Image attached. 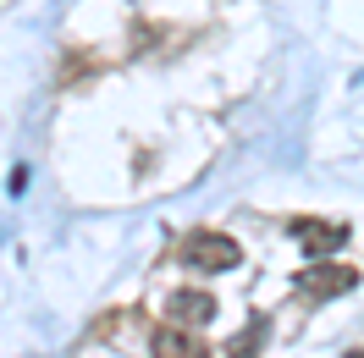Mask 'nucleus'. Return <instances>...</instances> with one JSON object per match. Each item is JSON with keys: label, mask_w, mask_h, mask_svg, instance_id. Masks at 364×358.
<instances>
[{"label": "nucleus", "mask_w": 364, "mask_h": 358, "mask_svg": "<svg viewBox=\"0 0 364 358\" xmlns=\"http://www.w3.org/2000/svg\"><path fill=\"white\" fill-rule=\"evenodd\" d=\"M182 265L205 270V276H215V270H237V265H243V248L232 243L227 232H193V237H182Z\"/></svg>", "instance_id": "nucleus-1"}, {"label": "nucleus", "mask_w": 364, "mask_h": 358, "mask_svg": "<svg viewBox=\"0 0 364 358\" xmlns=\"http://www.w3.org/2000/svg\"><path fill=\"white\" fill-rule=\"evenodd\" d=\"M353 287H359V270H353V265H331V259H315V270L298 276V292L315 298V303L342 298V292H353Z\"/></svg>", "instance_id": "nucleus-2"}, {"label": "nucleus", "mask_w": 364, "mask_h": 358, "mask_svg": "<svg viewBox=\"0 0 364 358\" xmlns=\"http://www.w3.org/2000/svg\"><path fill=\"white\" fill-rule=\"evenodd\" d=\"M293 237L309 248L315 259H326V254H337V248L348 243V226H342V221H331V226H320V221H298V226H293Z\"/></svg>", "instance_id": "nucleus-3"}, {"label": "nucleus", "mask_w": 364, "mask_h": 358, "mask_svg": "<svg viewBox=\"0 0 364 358\" xmlns=\"http://www.w3.org/2000/svg\"><path fill=\"white\" fill-rule=\"evenodd\" d=\"M171 325H182V331H193V325H205V320H215V298L210 292H177L171 303Z\"/></svg>", "instance_id": "nucleus-4"}, {"label": "nucleus", "mask_w": 364, "mask_h": 358, "mask_svg": "<svg viewBox=\"0 0 364 358\" xmlns=\"http://www.w3.org/2000/svg\"><path fill=\"white\" fill-rule=\"evenodd\" d=\"M155 358H210V347H205L193 331L166 325V331H155Z\"/></svg>", "instance_id": "nucleus-5"}, {"label": "nucleus", "mask_w": 364, "mask_h": 358, "mask_svg": "<svg viewBox=\"0 0 364 358\" xmlns=\"http://www.w3.org/2000/svg\"><path fill=\"white\" fill-rule=\"evenodd\" d=\"M259 336H265V320H254L249 331H243L237 342H232V358H254V342H259Z\"/></svg>", "instance_id": "nucleus-6"}, {"label": "nucleus", "mask_w": 364, "mask_h": 358, "mask_svg": "<svg viewBox=\"0 0 364 358\" xmlns=\"http://www.w3.org/2000/svg\"><path fill=\"white\" fill-rule=\"evenodd\" d=\"M348 358H364V353H348Z\"/></svg>", "instance_id": "nucleus-7"}]
</instances>
